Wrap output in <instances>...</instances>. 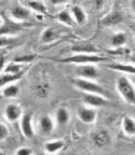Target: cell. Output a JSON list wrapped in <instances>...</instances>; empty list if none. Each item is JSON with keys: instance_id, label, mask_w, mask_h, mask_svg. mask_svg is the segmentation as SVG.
<instances>
[{"instance_id": "6da1fadb", "label": "cell", "mask_w": 135, "mask_h": 155, "mask_svg": "<svg viewBox=\"0 0 135 155\" xmlns=\"http://www.w3.org/2000/svg\"><path fill=\"white\" fill-rule=\"evenodd\" d=\"M107 57L104 56H100L98 54H89V53H75V55L67 57H64L62 59L57 60V61L65 63V64H97L100 62L106 61Z\"/></svg>"}, {"instance_id": "4fadbf2b", "label": "cell", "mask_w": 135, "mask_h": 155, "mask_svg": "<svg viewBox=\"0 0 135 155\" xmlns=\"http://www.w3.org/2000/svg\"><path fill=\"white\" fill-rule=\"evenodd\" d=\"M25 73V70L17 74H8V73L4 72L0 73V88H3L5 86L9 83H12L15 81L20 80L23 77Z\"/></svg>"}, {"instance_id": "d6986e66", "label": "cell", "mask_w": 135, "mask_h": 155, "mask_svg": "<svg viewBox=\"0 0 135 155\" xmlns=\"http://www.w3.org/2000/svg\"><path fill=\"white\" fill-rule=\"evenodd\" d=\"M109 140H110V135L108 133V131L105 130L97 131L93 136V142L95 145L99 148L106 146L109 143Z\"/></svg>"}, {"instance_id": "ffe728a7", "label": "cell", "mask_w": 135, "mask_h": 155, "mask_svg": "<svg viewBox=\"0 0 135 155\" xmlns=\"http://www.w3.org/2000/svg\"><path fill=\"white\" fill-rule=\"evenodd\" d=\"M30 11L21 6H16L12 8L11 15L15 20L25 21L30 17Z\"/></svg>"}, {"instance_id": "d4e9b609", "label": "cell", "mask_w": 135, "mask_h": 155, "mask_svg": "<svg viewBox=\"0 0 135 155\" xmlns=\"http://www.w3.org/2000/svg\"><path fill=\"white\" fill-rule=\"evenodd\" d=\"M34 91H35V95L38 96V97L42 98V99H44V98H46L49 93V84L45 83H38L34 87Z\"/></svg>"}, {"instance_id": "4316f807", "label": "cell", "mask_w": 135, "mask_h": 155, "mask_svg": "<svg viewBox=\"0 0 135 155\" xmlns=\"http://www.w3.org/2000/svg\"><path fill=\"white\" fill-rule=\"evenodd\" d=\"M17 42V38L9 35H0V50L13 46Z\"/></svg>"}, {"instance_id": "5b68a950", "label": "cell", "mask_w": 135, "mask_h": 155, "mask_svg": "<svg viewBox=\"0 0 135 155\" xmlns=\"http://www.w3.org/2000/svg\"><path fill=\"white\" fill-rule=\"evenodd\" d=\"M76 74L78 78L93 80L98 76V70L94 64H76Z\"/></svg>"}, {"instance_id": "8992f818", "label": "cell", "mask_w": 135, "mask_h": 155, "mask_svg": "<svg viewBox=\"0 0 135 155\" xmlns=\"http://www.w3.org/2000/svg\"><path fill=\"white\" fill-rule=\"evenodd\" d=\"M79 119L85 124H93L97 120V114L95 108L90 106H81L77 110Z\"/></svg>"}, {"instance_id": "e0dca14e", "label": "cell", "mask_w": 135, "mask_h": 155, "mask_svg": "<svg viewBox=\"0 0 135 155\" xmlns=\"http://www.w3.org/2000/svg\"><path fill=\"white\" fill-rule=\"evenodd\" d=\"M22 28L23 26H22V25L17 24L16 22L6 21L0 28V35H9V34L18 32Z\"/></svg>"}, {"instance_id": "4dcf8cb0", "label": "cell", "mask_w": 135, "mask_h": 155, "mask_svg": "<svg viewBox=\"0 0 135 155\" xmlns=\"http://www.w3.org/2000/svg\"><path fill=\"white\" fill-rule=\"evenodd\" d=\"M33 153V150L30 147H21L16 151V155H31Z\"/></svg>"}, {"instance_id": "5bb4252c", "label": "cell", "mask_w": 135, "mask_h": 155, "mask_svg": "<svg viewBox=\"0 0 135 155\" xmlns=\"http://www.w3.org/2000/svg\"><path fill=\"white\" fill-rule=\"evenodd\" d=\"M70 119V111L65 107L58 108L55 114V121L58 126H66Z\"/></svg>"}, {"instance_id": "3957f363", "label": "cell", "mask_w": 135, "mask_h": 155, "mask_svg": "<svg viewBox=\"0 0 135 155\" xmlns=\"http://www.w3.org/2000/svg\"><path fill=\"white\" fill-rule=\"evenodd\" d=\"M72 84L75 87L80 90L83 92L100 94V95L105 96L104 88L98 83H95L92 79H86V78H81L77 77L76 78L72 79Z\"/></svg>"}, {"instance_id": "f546056e", "label": "cell", "mask_w": 135, "mask_h": 155, "mask_svg": "<svg viewBox=\"0 0 135 155\" xmlns=\"http://www.w3.org/2000/svg\"><path fill=\"white\" fill-rule=\"evenodd\" d=\"M9 135V130L4 123H0V140H5Z\"/></svg>"}, {"instance_id": "9a60e30c", "label": "cell", "mask_w": 135, "mask_h": 155, "mask_svg": "<svg viewBox=\"0 0 135 155\" xmlns=\"http://www.w3.org/2000/svg\"><path fill=\"white\" fill-rule=\"evenodd\" d=\"M70 13L73 16L76 25H81L84 24L87 21V15L85 12L83 8H81L80 6L75 5L72 8H70Z\"/></svg>"}, {"instance_id": "60d3db41", "label": "cell", "mask_w": 135, "mask_h": 155, "mask_svg": "<svg viewBox=\"0 0 135 155\" xmlns=\"http://www.w3.org/2000/svg\"><path fill=\"white\" fill-rule=\"evenodd\" d=\"M1 51H2V50H0V52H1Z\"/></svg>"}, {"instance_id": "ac0fdd59", "label": "cell", "mask_w": 135, "mask_h": 155, "mask_svg": "<svg viewBox=\"0 0 135 155\" xmlns=\"http://www.w3.org/2000/svg\"><path fill=\"white\" fill-rule=\"evenodd\" d=\"M71 51L75 53H89L97 54L98 49L93 44L89 43H80L72 46Z\"/></svg>"}, {"instance_id": "277c9868", "label": "cell", "mask_w": 135, "mask_h": 155, "mask_svg": "<svg viewBox=\"0 0 135 155\" xmlns=\"http://www.w3.org/2000/svg\"><path fill=\"white\" fill-rule=\"evenodd\" d=\"M82 100L84 104L93 108L103 107L109 104V101L105 96L96 93H87L84 92Z\"/></svg>"}, {"instance_id": "30bf717a", "label": "cell", "mask_w": 135, "mask_h": 155, "mask_svg": "<svg viewBox=\"0 0 135 155\" xmlns=\"http://www.w3.org/2000/svg\"><path fill=\"white\" fill-rule=\"evenodd\" d=\"M59 37V31L57 29L53 27H48L41 34L40 41L43 44H50L57 41Z\"/></svg>"}, {"instance_id": "44dd1931", "label": "cell", "mask_w": 135, "mask_h": 155, "mask_svg": "<svg viewBox=\"0 0 135 155\" xmlns=\"http://www.w3.org/2000/svg\"><path fill=\"white\" fill-rule=\"evenodd\" d=\"M107 69L118 72L125 73L135 75V65L134 64H111L106 66Z\"/></svg>"}, {"instance_id": "d6a6232c", "label": "cell", "mask_w": 135, "mask_h": 155, "mask_svg": "<svg viewBox=\"0 0 135 155\" xmlns=\"http://www.w3.org/2000/svg\"><path fill=\"white\" fill-rule=\"evenodd\" d=\"M50 3L54 6L57 5H62V4H64V3H67L69 0H49Z\"/></svg>"}, {"instance_id": "484cf974", "label": "cell", "mask_w": 135, "mask_h": 155, "mask_svg": "<svg viewBox=\"0 0 135 155\" xmlns=\"http://www.w3.org/2000/svg\"><path fill=\"white\" fill-rule=\"evenodd\" d=\"M28 5L31 9L38 14H43V15H46L47 14V8L46 6L44 5L42 2L38 1V0H32L28 3Z\"/></svg>"}, {"instance_id": "2e32d148", "label": "cell", "mask_w": 135, "mask_h": 155, "mask_svg": "<svg viewBox=\"0 0 135 155\" xmlns=\"http://www.w3.org/2000/svg\"><path fill=\"white\" fill-rule=\"evenodd\" d=\"M39 127L43 133L50 134L53 131L55 123L50 116L44 115L39 119Z\"/></svg>"}, {"instance_id": "cb8c5ba5", "label": "cell", "mask_w": 135, "mask_h": 155, "mask_svg": "<svg viewBox=\"0 0 135 155\" xmlns=\"http://www.w3.org/2000/svg\"><path fill=\"white\" fill-rule=\"evenodd\" d=\"M127 42V35L124 32H117L112 35L111 38V44L114 48H120L123 46Z\"/></svg>"}, {"instance_id": "d590c367", "label": "cell", "mask_w": 135, "mask_h": 155, "mask_svg": "<svg viewBox=\"0 0 135 155\" xmlns=\"http://www.w3.org/2000/svg\"><path fill=\"white\" fill-rule=\"evenodd\" d=\"M131 7H132L133 12L135 13V0H132V2H131Z\"/></svg>"}, {"instance_id": "7c38bea8", "label": "cell", "mask_w": 135, "mask_h": 155, "mask_svg": "<svg viewBox=\"0 0 135 155\" xmlns=\"http://www.w3.org/2000/svg\"><path fill=\"white\" fill-rule=\"evenodd\" d=\"M65 147V142L62 140H55L47 142L44 144V150L49 154H55L62 151Z\"/></svg>"}, {"instance_id": "7a4b0ae2", "label": "cell", "mask_w": 135, "mask_h": 155, "mask_svg": "<svg viewBox=\"0 0 135 155\" xmlns=\"http://www.w3.org/2000/svg\"><path fill=\"white\" fill-rule=\"evenodd\" d=\"M116 89L124 101L130 104H135V88L127 77H120L116 80Z\"/></svg>"}, {"instance_id": "83f0119b", "label": "cell", "mask_w": 135, "mask_h": 155, "mask_svg": "<svg viewBox=\"0 0 135 155\" xmlns=\"http://www.w3.org/2000/svg\"><path fill=\"white\" fill-rule=\"evenodd\" d=\"M22 70V64H18V63H15V62H12L11 64H8L6 65L5 69L3 70L4 73H8V74H17L21 73Z\"/></svg>"}, {"instance_id": "f35d334b", "label": "cell", "mask_w": 135, "mask_h": 155, "mask_svg": "<svg viewBox=\"0 0 135 155\" xmlns=\"http://www.w3.org/2000/svg\"><path fill=\"white\" fill-rule=\"evenodd\" d=\"M3 154H4V153H3V151H0V155H3Z\"/></svg>"}, {"instance_id": "9c48e42d", "label": "cell", "mask_w": 135, "mask_h": 155, "mask_svg": "<svg viewBox=\"0 0 135 155\" xmlns=\"http://www.w3.org/2000/svg\"><path fill=\"white\" fill-rule=\"evenodd\" d=\"M123 21V14L117 11L111 12L106 14L103 18L101 19V23L104 26H112L119 24Z\"/></svg>"}, {"instance_id": "8d00e7d4", "label": "cell", "mask_w": 135, "mask_h": 155, "mask_svg": "<svg viewBox=\"0 0 135 155\" xmlns=\"http://www.w3.org/2000/svg\"><path fill=\"white\" fill-rule=\"evenodd\" d=\"M36 17H37V19H38L39 21H42L43 19V14H37V15H36Z\"/></svg>"}, {"instance_id": "74e56055", "label": "cell", "mask_w": 135, "mask_h": 155, "mask_svg": "<svg viewBox=\"0 0 135 155\" xmlns=\"http://www.w3.org/2000/svg\"><path fill=\"white\" fill-rule=\"evenodd\" d=\"M3 18H2V17L0 16V25H3Z\"/></svg>"}, {"instance_id": "f1b7e54d", "label": "cell", "mask_w": 135, "mask_h": 155, "mask_svg": "<svg viewBox=\"0 0 135 155\" xmlns=\"http://www.w3.org/2000/svg\"><path fill=\"white\" fill-rule=\"evenodd\" d=\"M36 56H37L35 54H30V55H24V56H17V57L14 58L13 62L22 64H25V63H30V62L33 61L36 58Z\"/></svg>"}, {"instance_id": "603a6c76", "label": "cell", "mask_w": 135, "mask_h": 155, "mask_svg": "<svg viewBox=\"0 0 135 155\" xmlns=\"http://www.w3.org/2000/svg\"><path fill=\"white\" fill-rule=\"evenodd\" d=\"M20 93V88L16 84L9 83L4 87H3L2 95L5 98H16Z\"/></svg>"}, {"instance_id": "ab89813d", "label": "cell", "mask_w": 135, "mask_h": 155, "mask_svg": "<svg viewBox=\"0 0 135 155\" xmlns=\"http://www.w3.org/2000/svg\"><path fill=\"white\" fill-rule=\"evenodd\" d=\"M133 30H134V33H135V28H134V29H133Z\"/></svg>"}, {"instance_id": "ba28073f", "label": "cell", "mask_w": 135, "mask_h": 155, "mask_svg": "<svg viewBox=\"0 0 135 155\" xmlns=\"http://www.w3.org/2000/svg\"><path fill=\"white\" fill-rule=\"evenodd\" d=\"M22 110L18 104H9L5 109V116L7 120L10 123H14L19 120L22 116Z\"/></svg>"}, {"instance_id": "836d02e7", "label": "cell", "mask_w": 135, "mask_h": 155, "mask_svg": "<svg viewBox=\"0 0 135 155\" xmlns=\"http://www.w3.org/2000/svg\"><path fill=\"white\" fill-rule=\"evenodd\" d=\"M104 2H105V0H93L95 7H96L97 9L102 8V7H103V4H104Z\"/></svg>"}, {"instance_id": "7402d4cb", "label": "cell", "mask_w": 135, "mask_h": 155, "mask_svg": "<svg viewBox=\"0 0 135 155\" xmlns=\"http://www.w3.org/2000/svg\"><path fill=\"white\" fill-rule=\"evenodd\" d=\"M57 19L61 23L65 25L66 26L74 27L76 25L70 12L67 11V10H63V11L60 12L57 15Z\"/></svg>"}, {"instance_id": "1f68e13d", "label": "cell", "mask_w": 135, "mask_h": 155, "mask_svg": "<svg viewBox=\"0 0 135 155\" xmlns=\"http://www.w3.org/2000/svg\"><path fill=\"white\" fill-rule=\"evenodd\" d=\"M6 66V61L5 57L3 55L2 52H0V73L3 72V70L5 69Z\"/></svg>"}, {"instance_id": "e575fe53", "label": "cell", "mask_w": 135, "mask_h": 155, "mask_svg": "<svg viewBox=\"0 0 135 155\" xmlns=\"http://www.w3.org/2000/svg\"><path fill=\"white\" fill-rule=\"evenodd\" d=\"M130 61L132 62L133 64H134L135 65V52H133V53L131 55V56H130Z\"/></svg>"}, {"instance_id": "52a82bcc", "label": "cell", "mask_w": 135, "mask_h": 155, "mask_svg": "<svg viewBox=\"0 0 135 155\" xmlns=\"http://www.w3.org/2000/svg\"><path fill=\"white\" fill-rule=\"evenodd\" d=\"M32 120V115L30 113L24 114L21 118V123H20L21 131L26 139H32L35 136Z\"/></svg>"}, {"instance_id": "8fae6325", "label": "cell", "mask_w": 135, "mask_h": 155, "mask_svg": "<svg viewBox=\"0 0 135 155\" xmlns=\"http://www.w3.org/2000/svg\"><path fill=\"white\" fill-rule=\"evenodd\" d=\"M122 130L128 137L135 136V119L131 116L124 115L122 118Z\"/></svg>"}]
</instances>
